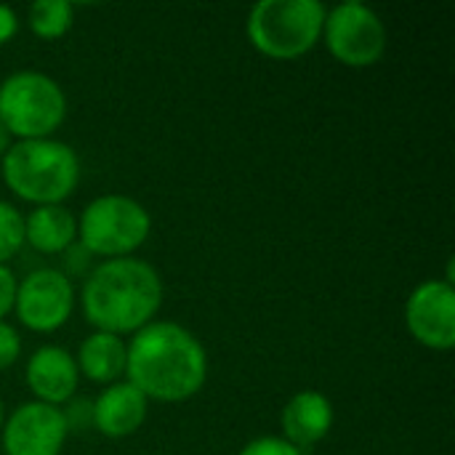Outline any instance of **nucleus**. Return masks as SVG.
<instances>
[{"label":"nucleus","instance_id":"nucleus-17","mask_svg":"<svg viewBox=\"0 0 455 455\" xmlns=\"http://www.w3.org/2000/svg\"><path fill=\"white\" fill-rule=\"evenodd\" d=\"M24 248V213L0 200V267H8V261Z\"/></svg>","mask_w":455,"mask_h":455},{"label":"nucleus","instance_id":"nucleus-23","mask_svg":"<svg viewBox=\"0 0 455 455\" xmlns=\"http://www.w3.org/2000/svg\"><path fill=\"white\" fill-rule=\"evenodd\" d=\"M3 424H5V408H3V400H0V429H3Z\"/></svg>","mask_w":455,"mask_h":455},{"label":"nucleus","instance_id":"nucleus-1","mask_svg":"<svg viewBox=\"0 0 455 455\" xmlns=\"http://www.w3.org/2000/svg\"><path fill=\"white\" fill-rule=\"evenodd\" d=\"M125 381L147 400L165 405L192 400L208 379V355L200 339L179 323L155 320L125 344Z\"/></svg>","mask_w":455,"mask_h":455},{"label":"nucleus","instance_id":"nucleus-8","mask_svg":"<svg viewBox=\"0 0 455 455\" xmlns=\"http://www.w3.org/2000/svg\"><path fill=\"white\" fill-rule=\"evenodd\" d=\"M75 309V288L61 269H35L16 288L13 312L32 333H56Z\"/></svg>","mask_w":455,"mask_h":455},{"label":"nucleus","instance_id":"nucleus-10","mask_svg":"<svg viewBox=\"0 0 455 455\" xmlns=\"http://www.w3.org/2000/svg\"><path fill=\"white\" fill-rule=\"evenodd\" d=\"M405 328L421 347L451 352L455 347V288L445 280L421 283L405 304Z\"/></svg>","mask_w":455,"mask_h":455},{"label":"nucleus","instance_id":"nucleus-18","mask_svg":"<svg viewBox=\"0 0 455 455\" xmlns=\"http://www.w3.org/2000/svg\"><path fill=\"white\" fill-rule=\"evenodd\" d=\"M21 357V336L5 320L0 323V371L11 368Z\"/></svg>","mask_w":455,"mask_h":455},{"label":"nucleus","instance_id":"nucleus-6","mask_svg":"<svg viewBox=\"0 0 455 455\" xmlns=\"http://www.w3.org/2000/svg\"><path fill=\"white\" fill-rule=\"evenodd\" d=\"M152 232L149 211L128 195H101L77 219V243L88 256L128 259Z\"/></svg>","mask_w":455,"mask_h":455},{"label":"nucleus","instance_id":"nucleus-12","mask_svg":"<svg viewBox=\"0 0 455 455\" xmlns=\"http://www.w3.org/2000/svg\"><path fill=\"white\" fill-rule=\"evenodd\" d=\"M147 411L149 400L128 381H117L104 387L101 395L93 400L91 427L109 440H123L144 427Z\"/></svg>","mask_w":455,"mask_h":455},{"label":"nucleus","instance_id":"nucleus-7","mask_svg":"<svg viewBox=\"0 0 455 455\" xmlns=\"http://www.w3.org/2000/svg\"><path fill=\"white\" fill-rule=\"evenodd\" d=\"M323 43L344 67L365 69L384 59L389 35L384 19L371 5L347 0L325 13Z\"/></svg>","mask_w":455,"mask_h":455},{"label":"nucleus","instance_id":"nucleus-14","mask_svg":"<svg viewBox=\"0 0 455 455\" xmlns=\"http://www.w3.org/2000/svg\"><path fill=\"white\" fill-rule=\"evenodd\" d=\"M77 243V219L64 205H37L24 216V245L43 256L67 253Z\"/></svg>","mask_w":455,"mask_h":455},{"label":"nucleus","instance_id":"nucleus-19","mask_svg":"<svg viewBox=\"0 0 455 455\" xmlns=\"http://www.w3.org/2000/svg\"><path fill=\"white\" fill-rule=\"evenodd\" d=\"M237 455H304L283 437H256Z\"/></svg>","mask_w":455,"mask_h":455},{"label":"nucleus","instance_id":"nucleus-9","mask_svg":"<svg viewBox=\"0 0 455 455\" xmlns=\"http://www.w3.org/2000/svg\"><path fill=\"white\" fill-rule=\"evenodd\" d=\"M3 453L5 455H61L69 424L64 408L24 403L3 424Z\"/></svg>","mask_w":455,"mask_h":455},{"label":"nucleus","instance_id":"nucleus-11","mask_svg":"<svg viewBox=\"0 0 455 455\" xmlns=\"http://www.w3.org/2000/svg\"><path fill=\"white\" fill-rule=\"evenodd\" d=\"M24 379H27L29 392L35 395V403L61 408V405L72 403V397L77 392L80 373H77L75 357L67 349L48 344L29 355Z\"/></svg>","mask_w":455,"mask_h":455},{"label":"nucleus","instance_id":"nucleus-16","mask_svg":"<svg viewBox=\"0 0 455 455\" xmlns=\"http://www.w3.org/2000/svg\"><path fill=\"white\" fill-rule=\"evenodd\" d=\"M29 29L40 40H59L72 27V5L67 0H35L27 11Z\"/></svg>","mask_w":455,"mask_h":455},{"label":"nucleus","instance_id":"nucleus-2","mask_svg":"<svg viewBox=\"0 0 455 455\" xmlns=\"http://www.w3.org/2000/svg\"><path fill=\"white\" fill-rule=\"evenodd\" d=\"M163 307L160 272L141 259H107L93 267L80 291V309L93 331L133 336L155 323Z\"/></svg>","mask_w":455,"mask_h":455},{"label":"nucleus","instance_id":"nucleus-22","mask_svg":"<svg viewBox=\"0 0 455 455\" xmlns=\"http://www.w3.org/2000/svg\"><path fill=\"white\" fill-rule=\"evenodd\" d=\"M11 144H13V136H11V133L5 131V125L0 123V160H3V155L11 149Z\"/></svg>","mask_w":455,"mask_h":455},{"label":"nucleus","instance_id":"nucleus-5","mask_svg":"<svg viewBox=\"0 0 455 455\" xmlns=\"http://www.w3.org/2000/svg\"><path fill=\"white\" fill-rule=\"evenodd\" d=\"M67 117V93L45 72L21 69L0 83V123L16 141L51 139Z\"/></svg>","mask_w":455,"mask_h":455},{"label":"nucleus","instance_id":"nucleus-4","mask_svg":"<svg viewBox=\"0 0 455 455\" xmlns=\"http://www.w3.org/2000/svg\"><path fill=\"white\" fill-rule=\"evenodd\" d=\"M325 13L320 0H261L251 8L245 32L261 56L291 61L323 40Z\"/></svg>","mask_w":455,"mask_h":455},{"label":"nucleus","instance_id":"nucleus-15","mask_svg":"<svg viewBox=\"0 0 455 455\" xmlns=\"http://www.w3.org/2000/svg\"><path fill=\"white\" fill-rule=\"evenodd\" d=\"M125 357H128V347L120 336L93 331L91 336L83 339L75 363L80 376H85L93 384L109 387L125 376Z\"/></svg>","mask_w":455,"mask_h":455},{"label":"nucleus","instance_id":"nucleus-3","mask_svg":"<svg viewBox=\"0 0 455 455\" xmlns=\"http://www.w3.org/2000/svg\"><path fill=\"white\" fill-rule=\"evenodd\" d=\"M5 187L24 203L61 205L80 184V157L59 139L13 141L0 165Z\"/></svg>","mask_w":455,"mask_h":455},{"label":"nucleus","instance_id":"nucleus-20","mask_svg":"<svg viewBox=\"0 0 455 455\" xmlns=\"http://www.w3.org/2000/svg\"><path fill=\"white\" fill-rule=\"evenodd\" d=\"M16 288H19L16 275H13L8 267H0V323L13 312V304H16Z\"/></svg>","mask_w":455,"mask_h":455},{"label":"nucleus","instance_id":"nucleus-21","mask_svg":"<svg viewBox=\"0 0 455 455\" xmlns=\"http://www.w3.org/2000/svg\"><path fill=\"white\" fill-rule=\"evenodd\" d=\"M19 32V16L13 8L0 5V45H5L8 40H13V35Z\"/></svg>","mask_w":455,"mask_h":455},{"label":"nucleus","instance_id":"nucleus-13","mask_svg":"<svg viewBox=\"0 0 455 455\" xmlns=\"http://www.w3.org/2000/svg\"><path fill=\"white\" fill-rule=\"evenodd\" d=\"M280 429H283L280 437L285 443L307 453L309 448L323 443L333 429V403L315 389L299 392L285 403L280 413Z\"/></svg>","mask_w":455,"mask_h":455}]
</instances>
